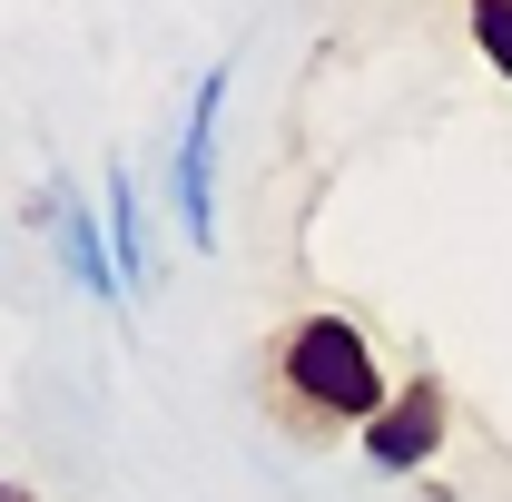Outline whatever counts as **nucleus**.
Listing matches in <instances>:
<instances>
[{"instance_id": "f257e3e1", "label": "nucleus", "mask_w": 512, "mask_h": 502, "mask_svg": "<svg viewBox=\"0 0 512 502\" xmlns=\"http://www.w3.org/2000/svg\"><path fill=\"white\" fill-rule=\"evenodd\" d=\"M266 404L296 434H365L394 404V384H384V355L355 315H296L266 355Z\"/></svg>"}, {"instance_id": "f03ea898", "label": "nucleus", "mask_w": 512, "mask_h": 502, "mask_svg": "<svg viewBox=\"0 0 512 502\" xmlns=\"http://www.w3.org/2000/svg\"><path fill=\"white\" fill-rule=\"evenodd\" d=\"M227 89L237 69L217 60L207 79L188 89V119H178V158H168V207H178V237L197 256L217 247V128H227Z\"/></svg>"}, {"instance_id": "7ed1b4c3", "label": "nucleus", "mask_w": 512, "mask_h": 502, "mask_svg": "<svg viewBox=\"0 0 512 502\" xmlns=\"http://www.w3.org/2000/svg\"><path fill=\"white\" fill-rule=\"evenodd\" d=\"M444 434H453L444 375H404V384H394V404L365 424V463H375V473H424V463L444 453Z\"/></svg>"}, {"instance_id": "20e7f679", "label": "nucleus", "mask_w": 512, "mask_h": 502, "mask_svg": "<svg viewBox=\"0 0 512 502\" xmlns=\"http://www.w3.org/2000/svg\"><path fill=\"white\" fill-rule=\"evenodd\" d=\"M40 227H50V247H60V266H69V286H79V296H99V306H128L119 247H109V217H89L69 178H50V188H40Z\"/></svg>"}, {"instance_id": "39448f33", "label": "nucleus", "mask_w": 512, "mask_h": 502, "mask_svg": "<svg viewBox=\"0 0 512 502\" xmlns=\"http://www.w3.org/2000/svg\"><path fill=\"white\" fill-rule=\"evenodd\" d=\"M99 217H109V247H119L128 296H138V286H158V247H148V207H138V178H128V158H109V178H99Z\"/></svg>"}, {"instance_id": "423d86ee", "label": "nucleus", "mask_w": 512, "mask_h": 502, "mask_svg": "<svg viewBox=\"0 0 512 502\" xmlns=\"http://www.w3.org/2000/svg\"><path fill=\"white\" fill-rule=\"evenodd\" d=\"M473 50L493 60V79H512V0H473Z\"/></svg>"}, {"instance_id": "0eeeda50", "label": "nucleus", "mask_w": 512, "mask_h": 502, "mask_svg": "<svg viewBox=\"0 0 512 502\" xmlns=\"http://www.w3.org/2000/svg\"><path fill=\"white\" fill-rule=\"evenodd\" d=\"M0 502H40V493H30V483H0Z\"/></svg>"}]
</instances>
